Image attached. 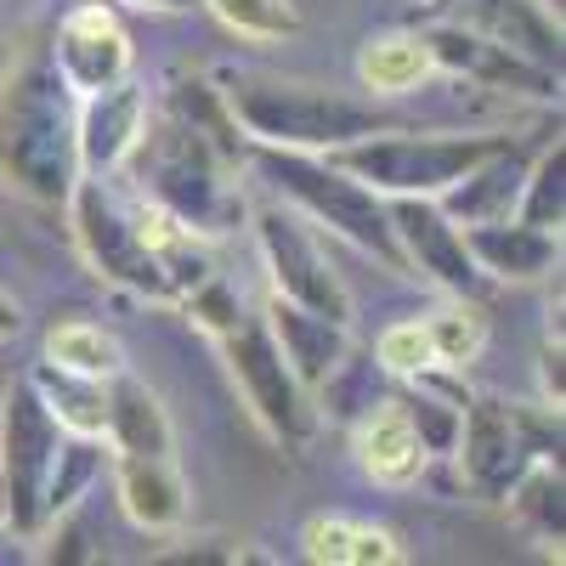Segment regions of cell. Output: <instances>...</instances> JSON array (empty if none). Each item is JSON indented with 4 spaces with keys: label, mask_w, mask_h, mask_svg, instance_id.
I'll list each match as a JSON object with an SVG mask.
<instances>
[{
    "label": "cell",
    "mask_w": 566,
    "mask_h": 566,
    "mask_svg": "<svg viewBox=\"0 0 566 566\" xmlns=\"http://www.w3.org/2000/svg\"><path fill=\"white\" fill-rule=\"evenodd\" d=\"M239 159H244L239 142L205 130L199 119L176 114L170 103L159 108L148 103V119H142V136H136L125 170L136 176L148 205H159L165 216L205 232V239H221L244 216Z\"/></svg>",
    "instance_id": "obj_1"
},
{
    "label": "cell",
    "mask_w": 566,
    "mask_h": 566,
    "mask_svg": "<svg viewBox=\"0 0 566 566\" xmlns=\"http://www.w3.org/2000/svg\"><path fill=\"white\" fill-rule=\"evenodd\" d=\"M74 91L57 80L45 45L0 74V181L34 205H63L80 176L74 159Z\"/></svg>",
    "instance_id": "obj_2"
},
{
    "label": "cell",
    "mask_w": 566,
    "mask_h": 566,
    "mask_svg": "<svg viewBox=\"0 0 566 566\" xmlns=\"http://www.w3.org/2000/svg\"><path fill=\"white\" fill-rule=\"evenodd\" d=\"M221 103L232 125L244 130V142H255V148H295V154H335L346 142L391 125L374 103L340 97V91L312 85V80H277V74L227 80Z\"/></svg>",
    "instance_id": "obj_3"
},
{
    "label": "cell",
    "mask_w": 566,
    "mask_h": 566,
    "mask_svg": "<svg viewBox=\"0 0 566 566\" xmlns=\"http://www.w3.org/2000/svg\"><path fill=\"white\" fill-rule=\"evenodd\" d=\"M255 170L290 199L306 221L340 232L346 244H357L363 255H374L391 272H408L402 266V250H397V232H391V210L386 199L363 187L352 170H340L328 154H295V148H255Z\"/></svg>",
    "instance_id": "obj_4"
},
{
    "label": "cell",
    "mask_w": 566,
    "mask_h": 566,
    "mask_svg": "<svg viewBox=\"0 0 566 566\" xmlns=\"http://www.w3.org/2000/svg\"><path fill=\"white\" fill-rule=\"evenodd\" d=\"M499 148H510V136H424L386 125L374 136L346 142L328 159L352 170L363 187H374L380 199H437L442 187H453L470 165H482Z\"/></svg>",
    "instance_id": "obj_5"
},
{
    "label": "cell",
    "mask_w": 566,
    "mask_h": 566,
    "mask_svg": "<svg viewBox=\"0 0 566 566\" xmlns=\"http://www.w3.org/2000/svg\"><path fill=\"white\" fill-rule=\"evenodd\" d=\"M544 453H560V408L549 402H504V397H470L464 424H459V470L464 488L504 504L510 482Z\"/></svg>",
    "instance_id": "obj_6"
},
{
    "label": "cell",
    "mask_w": 566,
    "mask_h": 566,
    "mask_svg": "<svg viewBox=\"0 0 566 566\" xmlns=\"http://www.w3.org/2000/svg\"><path fill=\"white\" fill-rule=\"evenodd\" d=\"M63 205H69V227H74L85 266L103 283H114L125 295H142V301H170V283L159 272L148 232H142L136 199H119L108 176H74Z\"/></svg>",
    "instance_id": "obj_7"
},
{
    "label": "cell",
    "mask_w": 566,
    "mask_h": 566,
    "mask_svg": "<svg viewBox=\"0 0 566 566\" xmlns=\"http://www.w3.org/2000/svg\"><path fill=\"white\" fill-rule=\"evenodd\" d=\"M216 346H221L232 386H239V397L250 402L261 431L277 448H306L312 431H317V408H312V391L295 380V368L283 363L266 317H250L244 312L239 323L227 328V335H216Z\"/></svg>",
    "instance_id": "obj_8"
},
{
    "label": "cell",
    "mask_w": 566,
    "mask_h": 566,
    "mask_svg": "<svg viewBox=\"0 0 566 566\" xmlns=\"http://www.w3.org/2000/svg\"><path fill=\"white\" fill-rule=\"evenodd\" d=\"M63 448V424L40 402L29 380H18L0 402V515L18 538L45 533V482Z\"/></svg>",
    "instance_id": "obj_9"
},
{
    "label": "cell",
    "mask_w": 566,
    "mask_h": 566,
    "mask_svg": "<svg viewBox=\"0 0 566 566\" xmlns=\"http://www.w3.org/2000/svg\"><path fill=\"white\" fill-rule=\"evenodd\" d=\"M255 250L266 261V277H272V295L283 301H301L323 317H340L352 323V295L328 261V250L317 244V232L283 205H261L255 210Z\"/></svg>",
    "instance_id": "obj_10"
},
{
    "label": "cell",
    "mask_w": 566,
    "mask_h": 566,
    "mask_svg": "<svg viewBox=\"0 0 566 566\" xmlns=\"http://www.w3.org/2000/svg\"><path fill=\"white\" fill-rule=\"evenodd\" d=\"M386 210H391V232H397V250H402L408 272L437 283L442 295L482 301L488 277H482L476 261H470L459 221H448V210L437 199H386Z\"/></svg>",
    "instance_id": "obj_11"
},
{
    "label": "cell",
    "mask_w": 566,
    "mask_h": 566,
    "mask_svg": "<svg viewBox=\"0 0 566 566\" xmlns=\"http://www.w3.org/2000/svg\"><path fill=\"white\" fill-rule=\"evenodd\" d=\"M45 57H52L57 80L74 91V97H91V91H108V85L130 80V63H136L119 12L103 7V0H85V7H74V12L52 29Z\"/></svg>",
    "instance_id": "obj_12"
},
{
    "label": "cell",
    "mask_w": 566,
    "mask_h": 566,
    "mask_svg": "<svg viewBox=\"0 0 566 566\" xmlns=\"http://www.w3.org/2000/svg\"><path fill=\"white\" fill-rule=\"evenodd\" d=\"M424 40V52H431V63L442 74H459V80H476L488 91H522V97H538L549 103L555 91H560V69H544V63H527L522 52H510V45L476 34V29H464V23H424L419 29Z\"/></svg>",
    "instance_id": "obj_13"
},
{
    "label": "cell",
    "mask_w": 566,
    "mask_h": 566,
    "mask_svg": "<svg viewBox=\"0 0 566 566\" xmlns=\"http://www.w3.org/2000/svg\"><path fill=\"white\" fill-rule=\"evenodd\" d=\"M142 119H148V85L136 80H119L108 91H91V97L74 103V159H80V176H119L136 136H142Z\"/></svg>",
    "instance_id": "obj_14"
},
{
    "label": "cell",
    "mask_w": 566,
    "mask_h": 566,
    "mask_svg": "<svg viewBox=\"0 0 566 566\" xmlns=\"http://www.w3.org/2000/svg\"><path fill=\"white\" fill-rule=\"evenodd\" d=\"M437 18L476 29L510 52H522L527 63L560 69V12H549L544 0H431Z\"/></svg>",
    "instance_id": "obj_15"
},
{
    "label": "cell",
    "mask_w": 566,
    "mask_h": 566,
    "mask_svg": "<svg viewBox=\"0 0 566 566\" xmlns=\"http://www.w3.org/2000/svg\"><path fill=\"white\" fill-rule=\"evenodd\" d=\"M464 250L482 266L488 283H538L560 266V232H544L522 216H493V221H470Z\"/></svg>",
    "instance_id": "obj_16"
},
{
    "label": "cell",
    "mask_w": 566,
    "mask_h": 566,
    "mask_svg": "<svg viewBox=\"0 0 566 566\" xmlns=\"http://www.w3.org/2000/svg\"><path fill=\"white\" fill-rule=\"evenodd\" d=\"M114 493L125 522L142 533H176L187 522V504H193L176 453H114Z\"/></svg>",
    "instance_id": "obj_17"
},
{
    "label": "cell",
    "mask_w": 566,
    "mask_h": 566,
    "mask_svg": "<svg viewBox=\"0 0 566 566\" xmlns=\"http://www.w3.org/2000/svg\"><path fill=\"white\" fill-rule=\"evenodd\" d=\"M266 328H272L283 363L295 368V380L306 391H317L328 374L346 363V352H352V323L323 317V312H312L301 301H283V295L266 301Z\"/></svg>",
    "instance_id": "obj_18"
},
{
    "label": "cell",
    "mask_w": 566,
    "mask_h": 566,
    "mask_svg": "<svg viewBox=\"0 0 566 566\" xmlns=\"http://www.w3.org/2000/svg\"><path fill=\"white\" fill-rule=\"evenodd\" d=\"M352 453H357V470L368 482H380V488H413L424 476V448L413 437V424L408 413L397 408V397H374L357 424H352Z\"/></svg>",
    "instance_id": "obj_19"
},
{
    "label": "cell",
    "mask_w": 566,
    "mask_h": 566,
    "mask_svg": "<svg viewBox=\"0 0 566 566\" xmlns=\"http://www.w3.org/2000/svg\"><path fill=\"white\" fill-rule=\"evenodd\" d=\"M464 402H470V391L453 380V368H419V374L402 380L397 408L408 413L424 459H453L459 424H464Z\"/></svg>",
    "instance_id": "obj_20"
},
{
    "label": "cell",
    "mask_w": 566,
    "mask_h": 566,
    "mask_svg": "<svg viewBox=\"0 0 566 566\" xmlns=\"http://www.w3.org/2000/svg\"><path fill=\"white\" fill-rule=\"evenodd\" d=\"M522 176H527V148L510 142V148L488 154L482 165H470L453 187H442L437 205L448 210V221L470 227V221H493L515 210V193H522Z\"/></svg>",
    "instance_id": "obj_21"
},
{
    "label": "cell",
    "mask_w": 566,
    "mask_h": 566,
    "mask_svg": "<svg viewBox=\"0 0 566 566\" xmlns=\"http://www.w3.org/2000/svg\"><path fill=\"white\" fill-rule=\"evenodd\" d=\"M103 437L114 442V453H176V431H170L159 391L142 386L125 368L108 380V431Z\"/></svg>",
    "instance_id": "obj_22"
},
{
    "label": "cell",
    "mask_w": 566,
    "mask_h": 566,
    "mask_svg": "<svg viewBox=\"0 0 566 566\" xmlns=\"http://www.w3.org/2000/svg\"><path fill=\"white\" fill-rule=\"evenodd\" d=\"M29 386L40 391V402L52 408V419L69 437H103L108 431V380H97V374H80V368L40 357L29 368Z\"/></svg>",
    "instance_id": "obj_23"
},
{
    "label": "cell",
    "mask_w": 566,
    "mask_h": 566,
    "mask_svg": "<svg viewBox=\"0 0 566 566\" xmlns=\"http://www.w3.org/2000/svg\"><path fill=\"white\" fill-rule=\"evenodd\" d=\"M301 544H306V560L317 566H397L402 560L397 538L374 522H357V515H312Z\"/></svg>",
    "instance_id": "obj_24"
},
{
    "label": "cell",
    "mask_w": 566,
    "mask_h": 566,
    "mask_svg": "<svg viewBox=\"0 0 566 566\" xmlns=\"http://www.w3.org/2000/svg\"><path fill=\"white\" fill-rule=\"evenodd\" d=\"M504 504H510V515H515V522H522L544 549L560 555V538H566V476H560V453L533 459L522 476L510 482Z\"/></svg>",
    "instance_id": "obj_25"
},
{
    "label": "cell",
    "mask_w": 566,
    "mask_h": 566,
    "mask_svg": "<svg viewBox=\"0 0 566 566\" xmlns=\"http://www.w3.org/2000/svg\"><path fill=\"white\" fill-rule=\"evenodd\" d=\"M431 74H437V63H431V52H424L419 29L374 34L357 52V80H363V91H374V97H408V91H419Z\"/></svg>",
    "instance_id": "obj_26"
},
{
    "label": "cell",
    "mask_w": 566,
    "mask_h": 566,
    "mask_svg": "<svg viewBox=\"0 0 566 566\" xmlns=\"http://www.w3.org/2000/svg\"><path fill=\"white\" fill-rule=\"evenodd\" d=\"M424 335H431V357H437V368L464 374L470 363L482 357V346H488V317H482L476 301L448 295V306H437L431 317H424Z\"/></svg>",
    "instance_id": "obj_27"
},
{
    "label": "cell",
    "mask_w": 566,
    "mask_h": 566,
    "mask_svg": "<svg viewBox=\"0 0 566 566\" xmlns=\"http://www.w3.org/2000/svg\"><path fill=\"white\" fill-rule=\"evenodd\" d=\"M544 232H560L566 221V142L555 136L549 148H538V159H527V176H522V193H515V210Z\"/></svg>",
    "instance_id": "obj_28"
},
{
    "label": "cell",
    "mask_w": 566,
    "mask_h": 566,
    "mask_svg": "<svg viewBox=\"0 0 566 566\" xmlns=\"http://www.w3.org/2000/svg\"><path fill=\"white\" fill-rule=\"evenodd\" d=\"M45 357L63 363V368H80V374H97V380H114L125 368V346L108 335L103 323H85V317H69L45 335Z\"/></svg>",
    "instance_id": "obj_29"
},
{
    "label": "cell",
    "mask_w": 566,
    "mask_h": 566,
    "mask_svg": "<svg viewBox=\"0 0 566 566\" xmlns=\"http://www.w3.org/2000/svg\"><path fill=\"white\" fill-rule=\"evenodd\" d=\"M103 470V453H97V437H69L63 431V448H57V464H52V482H45V527L63 522V510L80 504V493L91 488V476Z\"/></svg>",
    "instance_id": "obj_30"
},
{
    "label": "cell",
    "mask_w": 566,
    "mask_h": 566,
    "mask_svg": "<svg viewBox=\"0 0 566 566\" xmlns=\"http://www.w3.org/2000/svg\"><path fill=\"white\" fill-rule=\"evenodd\" d=\"M199 7H210L232 34H244V40H290V34H301L295 0H199Z\"/></svg>",
    "instance_id": "obj_31"
},
{
    "label": "cell",
    "mask_w": 566,
    "mask_h": 566,
    "mask_svg": "<svg viewBox=\"0 0 566 566\" xmlns=\"http://www.w3.org/2000/svg\"><path fill=\"white\" fill-rule=\"evenodd\" d=\"M374 357H380V368L397 374V380H408V374H419V368H437L431 335H424V317H397V323H386L380 340H374Z\"/></svg>",
    "instance_id": "obj_32"
},
{
    "label": "cell",
    "mask_w": 566,
    "mask_h": 566,
    "mask_svg": "<svg viewBox=\"0 0 566 566\" xmlns=\"http://www.w3.org/2000/svg\"><path fill=\"white\" fill-rule=\"evenodd\" d=\"M538 402H549V408H560L566 402V386H560V328H549V340H544V352H538Z\"/></svg>",
    "instance_id": "obj_33"
},
{
    "label": "cell",
    "mask_w": 566,
    "mask_h": 566,
    "mask_svg": "<svg viewBox=\"0 0 566 566\" xmlns=\"http://www.w3.org/2000/svg\"><path fill=\"white\" fill-rule=\"evenodd\" d=\"M18 328H23V306H18L7 290H0V340H12Z\"/></svg>",
    "instance_id": "obj_34"
},
{
    "label": "cell",
    "mask_w": 566,
    "mask_h": 566,
    "mask_svg": "<svg viewBox=\"0 0 566 566\" xmlns=\"http://www.w3.org/2000/svg\"><path fill=\"white\" fill-rule=\"evenodd\" d=\"M125 7H142V12H193L199 0H125Z\"/></svg>",
    "instance_id": "obj_35"
},
{
    "label": "cell",
    "mask_w": 566,
    "mask_h": 566,
    "mask_svg": "<svg viewBox=\"0 0 566 566\" xmlns=\"http://www.w3.org/2000/svg\"><path fill=\"white\" fill-rule=\"evenodd\" d=\"M544 7H549V12H560V0H544Z\"/></svg>",
    "instance_id": "obj_36"
}]
</instances>
